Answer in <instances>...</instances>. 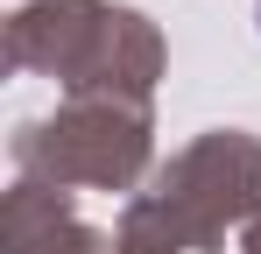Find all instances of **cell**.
<instances>
[{"label":"cell","instance_id":"obj_1","mask_svg":"<svg viewBox=\"0 0 261 254\" xmlns=\"http://www.w3.org/2000/svg\"><path fill=\"white\" fill-rule=\"evenodd\" d=\"M261 219V134L205 127L134 191L113 240L120 254H226V226Z\"/></svg>","mask_w":261,"mask_h":254},{"label":"cell","instance_id":"obj_2","mask_svg":"<svg viewBox=\"0 0 261 254\" xmlns=\"http://www.w3.org/2000/svg\"><path fill=\"white\" fill-rule=\"evenodd\" d=\"M163 29L120 0H29L7 14V71L57 78L64 99H155Z\"/></svg>","mask_w":261,"mask_h":254},{"label":"cell","instance_id":"obj_3","mask_svg":"<svg viewBox=\"0 0 261 254\" xmlns=\"http://www.w3.org/2000/svg\"><path fill=\"white\" fill-rule=\"evenodd\" d=\"M14 176L49 191H134L155 163V113L148 99H64L43 120H21Z\"/></svg>","mask_w":261,"mask_h":254},{"label":"cell","instance_id":"obj_4","mask_svg":"<svg viewBox=\"0 0 261 254\" xmlns=\"http://www.w3.org/2000/svg\"><path fill=\"white\" fill-rule=\"evenodd\" d=\"M0 254H120V240L78 219L71 191L14 176V191L0 198Z\"/></svg>","mask_w":261,"mask_h":254},{"label":"cell","instance_id":"obj_5","mask_svg":"<svg viewBox=\"0 0 261 254\" xmlns=\"http://www.w3.org/2000/svg\"><path fill=\"white\" fill-rule=\"evenodd\" d=\"M240 254H261V219L247 226V240H240Z\"/></svg>","mask_w":261,"mask_h":254}]
</instances>
